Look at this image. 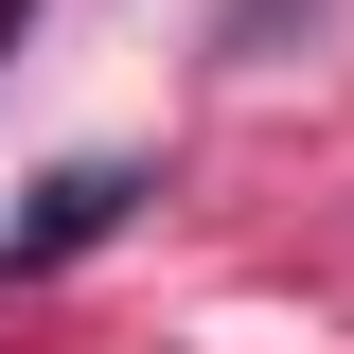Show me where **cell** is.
<instances>
[{
	"instance_id": "1",
	"label": "cell",
	"mask_w": 354,
	"mask_h": 354,
	"mask_svg": "<svg viewBox=\"0 0 354 354\" xmlns=\"http://www.w3.org/2000/svg\"><path fill=\"white\" fill-rule=\"evenodd\" d=\"M142 213V160H53L18 213H0V283H36V266H71V248H106V230Z\"/></svg>"
},
{
	"instance_id": "2",
	"label": "cell",
	"mask_w": 354,
	"mask_h": 354,
	"mask_svg": "<svg viewBox=\"0 0 354 354\" xmlns=\"http://www.w3.org/2000/svg\"><path fill=\"white\" fill-rule=\"evenodd\" d=\"M18 18H36V0H0V53H18Z\"/></svg>"
}]
</instances>
